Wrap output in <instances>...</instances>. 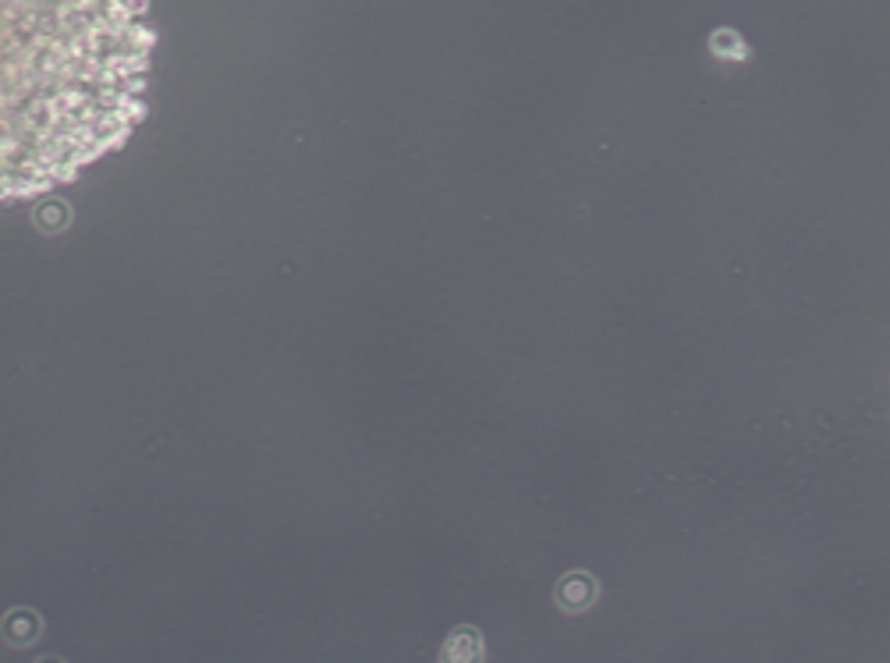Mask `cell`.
Masks as SVG:
<instances>
[{"mask_svg": "<svg viewBox=\"0 0 890 663\" xmlns=\"http://www.w3.org/2000/svg\"><path fill=\"white\" fill-rule=\"evenodd\" d=\"M0 635H4V642L8 646H15V649H29L39 635H44V620H39V614L33 611H25V606H19V611H11L4 617V625H0Z\"/></svg>", "mask_w": 890, "mask_h": 663, "instance_id": "1", "label": "cell"}, {"mask_svg": "<svg viewBox=\"0 0 890 663\" xmlns=\"http://www.w3.org/2000/svg\"><path fill=\"white\" fill-rule=\"evenodd\" d=\"M597 596H600L597 582H592V578L582 575V571L568 575V578H564V582L557 586V600H561L564 611H586V606H589L592 600H597Z\"/></svg>", "mask_w": 890, "mask_h": 663, "instance_id": "2", "label": "cell"}]
</instances>
